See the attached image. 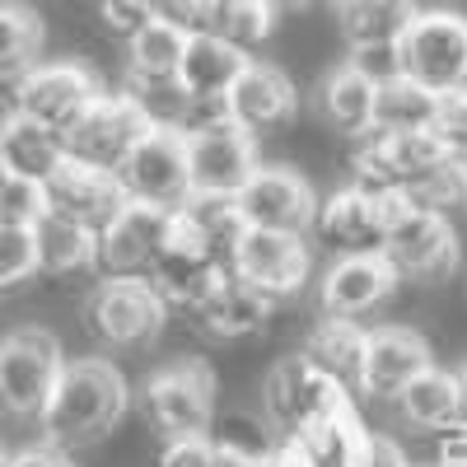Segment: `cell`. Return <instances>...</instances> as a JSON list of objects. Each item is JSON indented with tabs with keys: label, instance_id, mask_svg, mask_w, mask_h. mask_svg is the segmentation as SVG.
Returning <instances> with one entry per match:
<instances>
[{
	"label": "cell",
	"instance_id": "cell-18",
	"mask_svg": "<svg viewBox=\"0 0 467 467\" xmlns=\"http://www.w3.org/2000/svg\"><path fill=\"white\" fill-rule=\"evenodd\" d=\"M398 266L388 262L383 253H350L337 257L323 281H318V304L327 318H360L374 314V308L398 290Z\"/></svg>",
	"mask_w": 467,
	"mask_h": 467
},
{
	"label": "cell",
	"instance_id": "cell-12",
	"mask_svg": "<svg viewBox=\"0 0 467 467\" xmlns=\"http://www.w3.org/2000/svg\"><path fill=\"white\" fill-rule=\"evenodd\" d=\"M145 131H150V117L140 112V103L127 89H117V94H103L80 122L66 131V154L117 173Z\"/></svg>",
	"mask_w": 467,
	"mask_h": 467
},
{
	"label": "cell",
	"instance_id": "cell-8",
	"mask_svg": "<svg viewBox=\"0 0 467 467\" xmlns=\"http://www.w3.org/2000/svg\"><path fill=\"white\" fill-rule=\"evenodd\" d=\"M127 197L131 202H150V206H169L178 211L192 197V160H187V131L173 127H150L136 150L117 169Z\"/></svg>",
	"mask_w": 467,
	"mask_h": 467
},
{
	"label": "cell",
	"instance_id": "cell-43",
	"mask_svg": "<svg viewBox=\"0 0 467 467\" xmlns=\"http://www.w3.org/2000/svg\"><path fill=\"white\" fill-rule=\"evenodd\" d=\"M5 467H75V453L52 444V440H37V444H24V449L5 453Z\"/></svg>",
	"mask_w": 467,
	"mask_h": 467
},
{
	"label": "cell",
	"instance_id": "cell-11",
	"mask_svg": "<svg viewBox=\"0 0 467 467\" xmlns=\"http://www.w3.org/2000/svg\"><path fill=\"white\" fill-rule=\"evenodd\" d=\"M224 266L281 304V299L299 295L304 281H308V244L299 234H276V229H253L248 224L239 234V244L229 248Z\"/></svg>",
	"mask_w": 467,
	"mask_h": 467
},
{
	"label": "cell",
	"instance_id": "cell-49",
	"mask_svg": "<svg viewBox=\"0 0 467 467\" xmlns=\"http://www.w3.org/2000/svg\"><path fill=\"white\" fill-rule=\"evenodd\" d=\"M290 5H323V0H290Z\"/></svg>",
	"mask_w": 467,
	"mask_h": 467
},
{
	"label": "cell",
	"instance_id": "cell-26",
	"mask_svg": "<svg viewBox=\"0 0 467 467\" xmlns=\"http://www.w3.org/2000/svg\"><path fill=\"white\" fill-rule=\"evenodd\" d=\"M365 346H369V332L356 318H323L314 332H308L304 356L314 360L327 379H337L341 388H356V393H360Z\"/></svg>",
	"mask_w": 467,
	"mask_h": 467
},
{
	"label": "cell",
	"instance_id": "cell-32",
	"mask_svg": "<svg viewBox=\"0 0 467 467\" xmlns=\"http://www.w3.org/2000/svg\"><path fill=\"white\" fill-rule=\"evenodd\" d=\"M276 19H281V5H276V0H215L211 33L253 57V52H262V47L271 43Z\"/></svg>",
	"mask_w": 467,
	"mask_h": 467
},
{
	"label": "cell",
	"instance_id": "cell-36",
	"mask_svg": "<svg viewBox=\"0 0 467 467\" xmlns=\"http://www.w3.org/2000/svg\"><path fill=\"white\" fill-rule=\"evenodd\" d=\"M402 197L420 211H435V215H453V211H467V160L449 154L444 164H435L420 182H411Z\"/></svg>",
	"mask_w": 467,
	"mask_h": 467
},
{
	"label": "cell",
	"instance_id": "cell-17",
	"mask_svg": "<svg viewBox=\"0 0 467 467\" xmlns=\"http://www.w3.org/2000/svg\"><path fill=\"white\" fill-rule=\"evenodd\" d=\"M187 160H192V192H234V197H239L248 187V178L262 169L257 136H248L234 122L192 131L187 136Z\"/></svg>",
	"mask_w": 467,
	"mask_h": 467
},
{
	"label": "cell",
	"instance_id": "cell-27",
	"mask_svg": "<svg viewBox=\"0 0 467 467\" xmlns=\"http://www.w3.org/2000/svg\"><path fill=\"white\" fill-rule=\"evenodd\" d=\"M33 234H37V262H43L47 276H75V271L99 266V229L94 224L47 211Z\"/></svg>",
	"mask_w": 467,
	"mask_h": 467
},
{
	"label": "cell",
	"instance_id": "cell-34",
	"mask_svg": "<svg viewBox=\"0 0 467 467\" xmlns=\"http://www.w3.org/2000/svg\"><path fill=\"white\" fill-rule=\"evenodd\" d=\"M43 15L24 0H0V70H33L43 52Z\"/></svg>",
	"mask_w": 467,
	"mask_h": 467
},
{
	"label": "cell",
	"instance_id": "cell-14",
	"mask_svg": "<svg viewBox=\"0 0 467 467\" xmlns=\"http://www.w3.org/2000/svg\"><path fill=\"white\" fill-rule=\"evenodd\" d=\"M178 211L150 206V202H127L103 229H99V266H108V276H140L154 266L160 248L169 244Z\"/></svg>",
	"mask_w": 467,
	"mask_h": 467
},
{
	"label": "cell",
	"instance_id": "cell-38",
	"mask_svg": "<svg viewBox=\"0 0 467 467\" xmlns=\"http://www.w3.org/2000/svg\"><path fill=\"white\" fill-rule=\"evenodd\" d=\"M37 271H43V262H37V234L19 229V224H0V290L37 276Z\"/></svg>",
	"mask_w": 467,
	"mask_h": 467
},
{
	"label": "cell",
	"instance_id": "cell-42",
	"mask_svg": "<svg viewBox=\"0 0 467 467\" xmlns=\"http://www.w3.org/2000/svg\"><path fill=\"white\" fill-rule=\"evenodd\" d=\"M160 19L178 24L182 33H211L215 0H160Z\"/></svg>",
	"mask_w": 467,
	"mask_h": 467
},
{
	"label": "cell",
	"instance_id": "cell-15",
	"mask_svg": "<svg viewBox=\"0 0 467 467\" xmlns=\"http://www.w3.org/2000/svg\"><path fill=\"white\" fill-rule=\"evenodd\" d=\"M220 276H224L220 253L178 215V220H173V234H169V244L160 248V257H154V266H150L154 290H160L169 304L197 308V304L211 295V285H215Z\"/></svg>",
	"mask_w": 467,
	"mask_h": 467
},
{
	"label": "cell",
	"instance_id": "cell-39",
	"mask_svg": "<svg viewBox=\"0 0 467 467\" xmlns=\"http://www.w3.org/2000/svg\"><path fill=\"white\" fill-rule=\"evenodd\" d=\"M431 136H435L449 154L467 160V89H449V94H440Z\"/></svg>",
	"mask_w": 467,
	"mask_h": 467
},
{
	"label": "cell",
	"instance_id": "cell-22",
	"mask_svg": "<svg viewBox=\"0 0 467 467\" xmlns=\"http://www.w3.org/2000/svg\"><path fill=\"white\" fill-rule=\"evenodd\" d=\"M314 108H318V117H323L332 131L360 140V136L374 131L379 80H374L369 70H360L356 61H341V66H332L323 75V85L314 89Z\"/></svg>",
	"mask_w": 467,
	"mask_h": 467
},
{
	"label": "cell",
	"instance_id": "cell-20",
	"mask_svg": "<svg viewBox=\"0 0 467 467\" xmlns=\"http://www.w3.org/2000/svg\"><path fill=\"white\" fill-rule=\"evenodd\" d=\"M431 369V346L411 327H379L365 346V369H360V393L379 402H398L402 388Z\"/></svg>",
	"mask_w": 467,
	"mask_h": 467
},
{
	"label": "cell",
	"instance_id": "cell-46",
	"mask_svg": "<svg viewBox=\"0 0 467 467\" xmlns=\"http://www.w3.org/2000/svg\"><path fill=\"white\" fill-rule=\"evenodd\" d=\"M365 467H411V462L402 458V449H398L393 440H379V435H374V444H369V458H365Z\"/></svg>",
	"mask_w": 467,
	"mask_h": 467
},
{
	"label": "cell",
	"instance_id": "cell-45",
	"mask_svg": "<svg viewBox=\"0 0 467 467\" xmlns=\"http://www.w3.org/2000/svg\"><path fill=\"white\" fill-rule=\"evenodd\" d=\"M229 453V449H224ZM229 467H295L290 449H266V453H229Z\"/></svg>",
	"mask_w": 467,
	"mask_h": 467
},
{
	"label": "cell",
	"instance_id": "cell-6",
	"mask_svg": "<svg viewBox=\"0 0 467 467\" xmlns=\"http://www.w3.org/2000/svg\"><path fill=\"white\" fill-rule=\"evenodd\" d=\"M262 402H266L271 425H276L285 440H295V435L308 431V425H318L323 416L350 407V393H346L337 379H327V374L299 350V356H285L276 369L266 374Z\"/></svg>",
	"mask_w": 467,
	"mask_h": 467
},
{
	"label": "cell",
	"instance_id": "cell-9",
	"mask_svg": "<svg viewBox=\"0 0 467 467\" xmlns=\"http://www.w3.org/2000/svg\"><path fill=\"white\" fill-rule=\"evenodd\" d=\"M383 257L398 266L402 281L435 285V281L453 276V266H458V234H453L449 215L420 211L407 202L402 215L393 220V229H388Z\"/></svg>",
	"mask_w": 467,
	"mask_h": 467
},
{
	"label": "cell",
	"instance_id": "cell-48",
	"mask_svg": "<svg viewBox=\"0 0 467 467\" xmlns=\"http://www.w3.org/2000/svg\"><path fill=\"white\" fill-rule=\"evenodd\" d=\"M5 178H10V160H5V150H0V187H5Z\"/></svg>",
	"mask_w": 467,
	"mask_h": 467
},
{
	"label": "cell",
	"instance_id": "cell-29",
	"mask_svg": "<svg viewBox=\"0 0 467 467\" xmlns=\"http://www.w3.org/2000/svg\"><path fill=\"white\" fill-rule=\"evenodd\" d=\"M398 411L416 431H453L458 425V383L444 369H425L420 379H411L398 398Z\"/></svg>",
	"mask_w": 467,
	"mask_h": 467
},
{
	"label": "cell",
	"instance_id": "cell-10",
	"mask_svg": "<svg viewBox=\"0 0 467 467\" xmlns=\"http://www.w3.org/2000/svg\"><path fill=\"white\" fill-rule=\"evenodd\" d=\"M103 94H108L103 80L85 61H37L33 70H24V117H33V122H43L61 136Z\"/></svg>",
	"mask_w": 467,
	"mask_h": 467
},
{
	"label": "cell",
	"instance_id": "cell-16",
	"mask_svg": "<svg viewBox=\"0 0 467 467\" xmlns=\"http://www.w3.org/2000/svg\"><path fill=\"white\" fill-rule=\"evenodd\" d=\"M229 122L244 127L248 136H281L295 127L299 117V89L290 85V75L271 61H248L239 75V85L229 89Z\"/></svg>",
	"mask_w": 467,
	"mask_h": 467
},
{
	"label": "cell",
	"instance_id": "cell-3",
	"mask_svg": "<svg viewBox=\"0 0 467 467\" xmlns=\"http://www.w3.org/2000/svg\"><path fill=\"white\" fill-rule=\"evenodd\" d=\"M85 318L103 346L136 350L164 332L169 299L154 290L150 276H103L85 299Z\"/></svg>",
	"mask_w": 467,
	"mask_h": 467
},
{
	"label": "cell",
	"instance_id": "cell-35",
	"mask_svg": "<svg viewBox=\"0 0 467 467\" xmlns=\"http://www.w3.org/2000/svg\"><path fill=\"white\" fill-rule=\"evenodd\" d=\"M122 89L140 103V112L150 117V127H173V131L187 127L192 103H197V99L182 89L178 75H164V80H136V75H127Z\"/></svg>",
	"mask_w": 467,
	"mask_h": 467
},
{
	"label": "cell",
	"instance_id": "cell-1",
	"mask_svg": "<svg viewBox=\"0 0 467 467\" xmlns=\"http://www.w3.org/2000/svg\"><path fill=\"white\" fill-rule=\"evenodd\" d=\"M127 402H131V388L112 360H103V356L66 360V374L37 425H43V440L75 453L85 444H99L127 416Z\"/></svg>",
	"mask_w": 467,
	"mask_h": 467
},
{
	"label": "cell",
	"instance_id": "cell-24",
	"mask_svg": "<svg viewBox=\"0 0 467 467\" xmlns=\"http://www.w3.org/2000/svg\"><path fill=\"white\" fill-rule=\"evenodd\" d=\"M416 0H332L337 28L350 43V52H374V47H398L402 33L416 19Z\"/></svg>",
	"mask_w": 467,
	"mask_h": 467
},
{
	"label": "cell",
	"instance_id": "cell-33",
	"mask_svg": "<svg viewBox=\"0 0 467 467\" xmlns=\"http://www.w3.org/2000/svg\"><path fill=\"white\" fill-rule=\"evenodd\" d=\"M178 215L197 229L215 253H224V257H229L234 244H239V234L248 229L244 206H239L234 192H192V197L178 206Z\"/></svg>",
	"mask_w": 467,
	"mask_h": 467
},
{
	"label": "cell",
	"instance_id": "cell-5",
	"mask_svg": "<svg viewBox=\"0 0 467 467\" xmlns=\"http://www.w3.org/2000/svg\"><path fill=\"white\" fill-rule=\"evenodd\" d=\"M215 393L220 388L206 360H178L145 379L140 402H145L150 425L164 440H182V435H211Z\"/></svg>",
	"mask_w": 467,
	"mask_h": 467
},
{
	"label": "cell",
	"instance_id": "cell-13",
	"mask_svg": "<svg viewBox=\"0 0 467 467\" xmlns=\"http://www.w3.org/2000/svg\"><path fill=\"white\" fill-rule=\"evenodd\" d=\"M239 206H244V220L253 229H276V234H304L318 224V197L308 187L304 173L285 169V164H262L248 187L239 192Z\"/></svg>",
	"mask_w": 467,
	"mask_h": 467
},
{
	"label": "cell",
	"instance_id": "cell-41",
	"mask_svg": "<svg viewBox=\"0 0 467 467\" xmlns=\"http://www.w3.org/2000/svg\"><path fill=\"white\" fill-rule=\"evenodd\" d=\"M99 19L108 24V33H117L127 43L131 33H140L150 19H160V0H94Z\"/></svg>",
	"mask_w": 467,
	"mask_h": 467
},
{
	"label": "cell",
	"instance_id": "cell-7",
	"mask_svg": "<svg viewBox=\"0 0 467 467\" xmlns=\"http://www.w3.org/2000/svg\"><path fill=\"white\" fill-rule=\"evenodd\" d=\"M402 206H407L402 192H365L356 182H346L318 206L314 234L327 248H337L341 257H350V253H383L388 229H393V220L402 215Z\"/></svg>",
	"mask_w": 467,
	"mask_h": 467
},
{
	"label": "cell",
	"instance_id": "cell-40",
	"mask_svg": "<svg viewBox=\"0 0 467 467\" xmlns=\"http://www.w3.org/2000/svg\"><path fill=\"white\" fill-rule=\"evenodd\" d=\"M160 467H229V453L211 435H182V440H164Z\"/></svg>",
	"mask_w": 467,
	"mask_h": 467
},
{
	"label": "cell",
	"instance_id": "cell-4",
	"mask_svg": "<svg viewBox=\"0 0 467 467\" xmlns=\"http://www.w3.org/2000/svg\"><path fill=\"white\" fill-rule=\"evenodd\" d=\"M398 70L435 94L467 89V15L416 10L411 28L398 43Z\"/></svg>",
	"mask_w": 467,
	"mask_h": 467
},
{
	"label": "cell",
	"instance_id": "cell-31",
	"mask_svg": "<svg viewBox=\"0 0 467 467\" xmlns=\"http://www.w3.org/2000/svg\"><path fill=\"white\" fill-rule=\"evenodd\" d=\"M435 103H440V94L416 85L411 75H388V80H379L374 127L379 131H431Z\"/></svg>",
	"mask_w": 467,
	"mask_h": 467
},
{
	"label": "cell",
	"instance_id": "cell-44",
	"mask_svg": "<svg viewBox=\"0 0 467 467\" xmlns=\"http://www.w3.org/2000/svg\"><path fill=\"white\" fill-rule=\"evenodd\" d=\"M24 117V70H0V131Z\"/></svg>",
	"mask_w": 467,
	"mask_h": 467
},
{
	"label": "cell",
	"instance_id": "cell-50",
	"mask_svg": "<svg viewBox=\"0 0 467 467\" xmlns=\"http://www.w3.org/2000/svg\"><path fill=\"white\" fill-rule=\"evenodd\" d=\"M0 467H5V449H0Z\"/></svg>",
	"mask_w": 467,
	"mask_h": 467
},
{
	"label": "cell",
	"instance_id": "cell-21",
	"mask_svg": "<svg viewBox=\"0 0 467 467\" xmlns=\"http://www.w3.org/2000/svg\"><path fill=\"white\" fill-rule=\"evenodd\" d=\"M271 308L276 299L262 295L257 285H248L244 276H234L224 266V276L211 285V295L192 308V318L202 323V332L220 337V341H239V337H253L271 323Z\"/></svg>",
	"mask_w": 467,
	"mask_h": 467
},
{
	"label": "cell",
	"instance_id": "cell-28",
	"mask_svg": "<svg viewBox=\"0 0 467 467\" xmlns=\"http://www.w3.org/2000/svg\"><path fill=\"white\" fill-rule=\"evenodd\" d=\"M0 150H5V160H10V173L47 182L57 173V164L66 160V136L43 127V122H33V117H19L15 127L0 131Z\"/></svg>",
	"mask_w": 467,
	"mask_h": 467
},
{
	"label": "cell",
	"instance_id": "cell-30",
	"mask_svg": "<svg viewBox=\"0 0 467 467\" xmlns=\"http://www.w3.org/2000/svg\"><path fill=\"white\" fill-rule=\"evenodd\" d=\"M187 37L192 33H182L169 19H150L140 33H131L122 43L127 47V75H136V80H164V75H178Z\"/></svg>",
	"mask_w": 467,
	"mask_h": 467
},
{
	"label": "cell",
	"instance_id": "cell-2",
	"mask_svg": "<svg viewBox=\"0 0 467 467\" xmlns=\"http://www.w3.org/2000/svg\"><path fill=\"white\" fill-rule=\"evenodd\" d=\"M61 374L66 356L47 327H19L0 337V411L43 420Z\"/></svg>",
	"mask_w": 467,
	"mask_h": 467
},
{
	"label": "cell",
	"instance_id": "cell-37",
	"mask_svg": "<svg viewBox=\"0 0 467 467\" xmlns=\"http://www.w3.org/2000/svg\"><path fill=\"white\" fill-rule=\"evenodd\" d=\"M47 211H52V202H47V187L37 178H24V173L5 178V187H0V224L37 229V220H43Z\"/></svg>",
	"mask_w": 467,
	"mask_h": 467
},
{
	"label": "cell",
	"instance_id": "cell-19",
	"mask_svg": "<svg viewBox=\"0 0 467 467\" xmlns=\"http://www.w3.org/2000/svg\"><path fill=\"white\" fill-rule=\"evenodd\" d=\"M43 187H47V202H52L57 215H70V220L94 224V229H103L117 211L131 202L122 178H117L112 169L85 164V160H75V154H66Z\"/></svg>",
	"mask_w": 467,
	"mask_h": 467
},
{
	"label": "cell",
	"instance_id": "cell-25",
	"mask_svg": "<svg viewBox=\"0 0 467 467\" xmlns=\"http://www.w3.org/2000/svg\"><path fill=\"white\" fill-rule=\"evenodd\" d=\"M248 52H239L234 43L215 33H192L187 37V52L178 66V80L192 99H229V89L239 85V75L248 70Z\"/></svg>",
	"mask_w": 467,
	"mask_h": 467
},
{
	"label": "cell",
	"instance_id": "cell-47",
	"mask_svg": "<svg viewBox=\"0 0 467 467\" xmlns=\"http://www.w3.org/2000/svg\"><path fill=\"white\" fill-rule=\"evenodd\" d=\"M453 383H458V425H467V365L453 374Z\"/></svg>",
	"mask_w": 467,
	"mask_h": 467
},
{
	"label": "cell",
	"instance_id": "cell-23",
	"mask_svg": "<svg viewBox=\"0 0 467 467\" xmlns=\"http://www.w3.org/2000/svg\"><path fill=\"white\" fill-rule=\"evenodd\" d=\"M374 435L360 425L356 407H341L332 416H323L318 425H308L304 435L285 440L295 467H365Z\"/></svg>",
	"mask_w": 467,
	"mask_h": 467
}]
</instances>
